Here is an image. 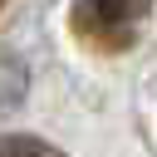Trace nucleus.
I'll return each mask as SVG.
<instances>
[{"label": "nucleus", "mask_w": 157, "mask_h": 157, "mask_svg": "<svg viewBox=\"0 0 157 157\" xmlns=\"http://www.w3.org/2000/svg\"><path fill=\"white\" fill-rule=\"evenodd\" d=\"M152 10V0H78L74 5V25H78V34H88V39H103V44H128L132 39V29H137V20Z\"/></svg>", "instance_id": "f257e3e1"}, {"label": "nucleus", "mask_w": 157, "mask_h": 157, "mask_svg": "<svg viewBox=\"0 0 157 157\" xmlns=\"http://www.w3.org/2000/svg\"><path fill=\"white\" fill-rule=\"evenodd\" d=\"M0 157H64V152L49 147V142H39V137H5Z\"/></svg>", "instance_id": "f03ea898"}]
</instances>
